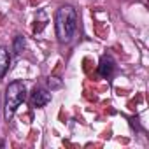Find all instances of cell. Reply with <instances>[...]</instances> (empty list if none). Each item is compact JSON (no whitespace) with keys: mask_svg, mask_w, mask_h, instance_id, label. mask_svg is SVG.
<instances>
[{"mask_svg":"<svg viewBox=\"0 0 149 149\" xmlns=\"http://www.w3.org/2000/svg\"><path fill=\"white\" fill-rule=\"evenodd\" d=\"M77 11L74 9L72 6H61L56 11L54 16V28H56V37L61 44H68L74 40L77 32Z\"/></svg>","mask_w":149,"mask_h":149,"instance_id":"6da1fadb","label":"cell"},{"mask_svg":"<svg viewBox=\"0 0 149 149\" xmlns=\"http://www.w3.org/2000/svg\"><path fill=\"white\" fill-rule=\"evenodd\" d=\"M26 98V86L21 81H13L6 90V118L11 119L16 112V109L25 102Z\"/></svg>","mask_w":149,"mask_h":149,"instance_id":"7a4b0ae2","label":"cell"},{"mask_svg":"<svg viewBox=\"0 0 149 149\" xmlns=\"http://www.w3.org/2000/svg\"><path fill=\"white\" fill-rule=\"evenodd\" d=\"M51 102V93L44 88H35L32 93V105L33 107H44Z\"/></svg>","mask_w":149,"mask_h":149,"instance_id":"3957f363","label":"cell"},{"mask_svg":"<svg viewBox=\"0 0 149 149\" xmlns=\"http://www.w3.org/2000/svg\"><path fill=\"white\" fill-rule=\"evenodd\" d=\"M112 70H114V61L109 58V56H104L100 60V65H98V72L102 77H111L112 76Z\"/></svg>","mask_w":149,"mask_h":149,"instance_id":"277c9868","label":"cell"},{"mask_svg":"<svg viewBox=\"0 0 149 149\" xmlns=\"http://www.w3.org/2000/svg\"><path fill=\"white\" fill-rule=\"evenodd\" d=\"M9 65H11V54L7 51V47L0 46V77L6 74V70L9 68Z\"/></svg>","mask_w":149,"mask_h":149,"instance_id":"5b68a950","label":"cell"},{"mask_svg":"<svg viewBox=\"0 0 149 149\" xmlns=\"http://www.w3.org/2000/svg\"><path fill=\"white\" fill-rule=\"evenodd\" d=\"M25 46H26L25 37L18 35V37L14 39V44H13V51H14V54H21V53L25 51Z\"/></svg>","mask_w":149,"mask_h":149,"instance_id":"8992f818","label":"cell"}]
</instances>
